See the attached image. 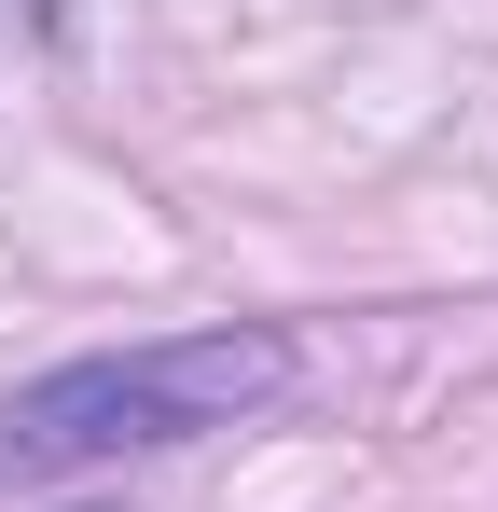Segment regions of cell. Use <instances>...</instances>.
I'll return each instance as SVG.
<instances>
[{
	"mask_svg": "<svg viewBox=\"0 0 498 512\" xmlns=\"http://www.w3.org/2000/svg\"><path fill=\"white\" fill-rule=\"evenodd\" d=\"M291 388V346L263 319H222V333H153V346H97V360H56L28 388H0V485H70V471H111V457H166V443H208V429L263 416Z\"/></svg>",
	"mask_w": 498,
	"mask_h": 512,
	"instance_id": "obj_1",
	"label": "cell"
}]
</instances>
